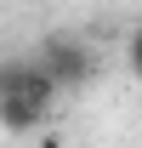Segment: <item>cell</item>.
<instances>
[{"label":"cell","mask_w":142,"mask_h":148,"mask_svg":"<svg viewBox=\"0 0 142 148\" xmlns=\"http://www.w3.org/2000/svg\"><path fill=\"white\" fill-rule=\"evenodd\" d=\"M34 57L46 63V69H51V80L63 86V91H80L91 74H97V51H91L80 34H51V40H46V46L34 51Z\"/></svg>","instance_id":"obj_1"},{"label":"cell","mask_w":142,"mask_h":148,"mask_svg":"<svg viewBox=\"0 0 142 148\" xmlns=\"http://www.w3.org/2000/svg\"><path fill=\"white\" fill-rule=\"evenodd\" d=\"M125 69L137 74V86H142V29H137L131 40H125Z\"/></svg>","instance_id":"obj_3"},{"label":"cell","mask_w":142,"mask_h":148,"mask_svg":"<svg viewBox=\"0 0 142 148\" xmlns=\"http://www.w3.org/2000/svg\"><path fill=\"white\" fill-rule=\"evenodd\" d=\"M46 103H34V97H0V131H12V137H23V131H40V120H46Z\"/></svg>","instance_id":"obj_2"}]
</instances>
